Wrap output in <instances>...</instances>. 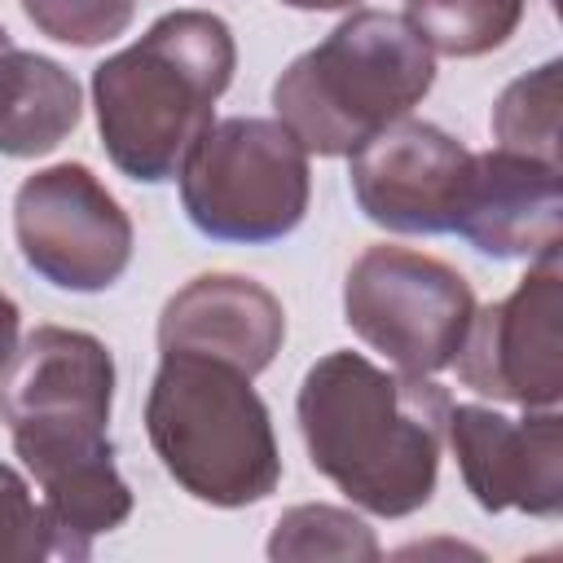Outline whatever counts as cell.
I'll list each match as a JSON object with an SVG mask.
<instances>
[{"label": "cell", "instance_id": "cell-4", "mask_svg": "<svg viewBox=\"0 0 563 563\" xmlns=\"http://www.w3.org/2000/svg\"><path fill=\"white\" fill-rule=\"evenodd\" d=\"M431 84L435 53L400 13L352 9L277 75L273 110L308 154L339 158L405 119Z\"/></svg>", "mask_w": 563, "mask_h": 563}, {"label": "cell", "instance_id": "cell-20", "mask_svg": "<svg viewBox=\"0 0 563 563\" xmlns=\"http://www.w3.org/2000/svg\"><path fill=\"white\" fill-rule=\"evenodd\" d=\"M18 321H22L18 303L0 290V369H4V361L13 356V347H18Z\"/></svg>", "mask_w": 563, "mask_h": 563}, {"label": "cell", "instance_id": "cell-6", "mask_svg": "<svg viewBox=\"0 0 563 563\" xmlns=\"http://www.w3.org/2000/svg\"><path fill=\"white\" fill-rule=\"evenodd\" d=\"M308 198V150L286 123L260 114L211 123L180 167V207L211 242H282L303 224Z\"/></svg>", "mask_w": 563, "mask_h": 563}, {"label": "cell", "instance_id": "cell-10", "mask_svg": "<svg viewBox=\"0 0 563 563\" xmlns=\"http://www.w3.org/2000/svg\"><path fill=\"white\" fill-rule=\"evenodd\" d=\"M352 158V198L387 233H453L457 189L471 150L427 119H396Z\"/></svg>", "mask_w": 563, "mask_h": 563}, {"label": "cell", "instance_id": "cell-2", "mask_svg": "<svg viewBox=\"0 0 563 563\" xmlns=\"http://www.w3.org/2000/svg\"><path fill=\"white\" fill-rule=\"evenodd\" d=\"M449 409V391L427 374H391L347 347L308 365L295 396L312 471L378 519H405L431 501Z\"/></svg>", "mask_w": 563, "mask_h": 563}, {"label": "cell", "instance_id": "cell-18", "mask_svg": "<svg viewBox=\"0 0 563 563\" xmlns=\"http://www.w3.org/2000/svg\"><path fill=\"white\" fill-rule=\"evenodd\" d=\"M26 22L70 48H97L123 35L136 18V0H22Z\"/></svg>", "mask_w": 563, "mask_h": 563}, {"label": "cell", "instance_id": "cell-7", "mask_svg": "<svg viewBox=\"0 0 563 563\" xmlns=\"http://www.w3.org/2000/svg\"><path fill=\"white\" fill-rule=\"evenodd\" d=\"M475 317L471 282L413 246H365L343 282V321L405 374L449 369Z\"/></svg>", "mask_w": 563, "mask_h": 563}, {"label": "cell", "instance_id": "cell-22", "mask_svg": "<svg viewBox=\"0 0 563 563\" xmlns=\"http://www.w3.org/2000/svg\"><path fill=\"white\" fill-rule=\"evenodd\" d=\"M9 48H13V35H9L4 26H0V53H9Z\"/></svg>", "mask_w": 563, "mask_h": 563}, {"label": "cell", "instance_id": "cell-13", "mask_svg": "<svg viewBox=\"0 0 563 563\" xmlns=\"http://www.w3.org/2000/svg\"><path fill=\"white\" fill-rule=\"evenodd\" d=\"M286 343L282 299L238 273H202L185 282L158 312V352H194L260 374Z\"/></svg>", "mask_w": 563, "mask_h": 563}, {"label": "cell", "instance_id": "cell-11", "mask_svg": "<svg viewBox=\"0 0 563 563\" xmlns=\"http://www.w3.org/2000/svg\"><path fill=\"white\" fill-rule=\"evenodd\" d=\"M466 493L484 510H523L532 519L563 515V418L523 409L506 418L488 405L449 409V435Z\"/></svg>", "mask_w": 563, "mask_h": 563}, {"label": "cell", "instance_id": "cell-19", "mask_svg": "<svg viewBox=\"0 0 563 563\" xmlns=\"http://www.w3.org/2000/svg\"><path fill=\"white\" fill-rule=\"evenodd\" d=\"M53 559V532L44 506H35L26 479L0 462V563H40Z\"/></svg>", "mask_w": 563, "mask_h": 563}, {"label": "cell", "instance_id": "cell-5", "mask_svg": "<svg viewBox=\"0 0 563 563\" xmlns=\"http://www.w3.org/2000/svg\"><path fill=\"white\" fill-rule=\"evenodd\" d=\"M145 435L163 471L207 506H255L282 484L268 405L251 374L224 361L163 352L145 396Z\"/></svg>", "mask_w": 563, "mask_h": 563}, {"label": "cell", "instance_id": "cell-17", "mask_svg": "<svg viewBox=\"0 0 563 563\" xmlns=\"http://www.w3.org/2000/svg\"><path fill=\"white\" fill-rule=\"evenodd\" d=\"M559 70H563V62L554 57L501 88V97L493 106L497 150L559 163Z\"/></svg>", "mask_w": 563, "mask_h": 563}, {"label": "cell", "instance_id": "cell-9", "mask_svg": "<svg viewBox=\"0 0 563 563\" xmlns=\"http://www.w3.org/2000/svg\"><path fill=\"white\" fill-rule=\"evenodd\" d=\"M462 387L523 405V409H554L563 396V264L559 246L537 255L523 282L488 303L475 308L466 339L453 356Z\"/></svg>", "mask_w": 563, "mask_h": 563}, {"label": "cell", "instance_id": "cell-15", "mask_svg": "<svg viewBox=\"0 0 563 563\" xmlns=\"http://www.w3.org/2000/svg\"><path fill=\"white\" fill-rule=\"evenodd\" d=\"M405 22L431 53L484 57L519 31L523 0H405Z\"/></svg>", "mask_w": 563, "mask_h": 563}, {"label": "cell", "instance_id": "cell-12", "mask_svg": "<svg viewBox=\"0 0 563 563\" xmlns=\"http://www.w3.org/2000/svg\"><path fill=\"white\" fill-rule=\"evenodd\" d=\"M453 233L493 260H537L563 242V167L510 150L471 154Z\"/></svg>", "mask_w": 563, "mask_h": 563}, {"label": "cell", "instance_id": "cell-3", "mask_svg": "<svg viewBox=\"0 0 563 563\" xmlns=\"http://www.w3.org/2000/svg\"><path fill=\"white\" fill-rule=\"evenodd\" d=\"M233 70L238 44L224 18L207 9L163 13L92 70V110L110 163L141 185L180 176Z\"/></svg>", "mask_w": 563, "mask_h": 563}, {"label": "cell", "instance_id": "cell-16", "mask_svg": "<svg viewBox=\"0 0 563 563\" xmlns=\"http://www.w3.org/2000/svg\"><path fill=\"white\" fill-rule=\"evenodd\" d=\"M383 554L374 528L325 501H303L282 510L268 537V559L273 563H312V559H343V563H374Z\"/></svg>", "mask_w": 563, "mask_h": 563}, {"label": "cell", "instance_id": "cell-8", "mask_svg": "<svg viewBox=\"0 0 563 563\" xmlns=\"http://www.w3.org/2000/svg\"><path fill=\"white\" fill-rule=\"evenodd\" d=\"M13 238L31 273L57 290H110L132 264V220L84 163H53L13 194Z\"/></svg>", "mask_w": 563, "mask_h": 563}, {"label": "cell", "instance_id": "cell-21", "mask_svg": "<svg viewBox=\"0 0 563 563\" xmlns=\"http://www.w3.org/2000/svg\"><path fill=\"white\" fill-rule=\"evenodd\" d=\"M290 9H303V13H334V9H352L361 0H282Z\"/></svg>", "mask_w": 563, "mask_h": 563}, {"label": "cell", "instance_id": "cell-14", "mask_svg": "<svg viewBox=\"0 0 563 563\" xmlns=\"http://www.w3.org/2000/svg\"><path fill=\"white\" fill-rule=\"evenodd\" d=\"M79 84L75 75L26 48L0 53V154L40 158L53 154L79 123Z\"/></svg>", "mask_w": 563, "mask_h": 563}, {"label": "cell", "instance_id": "cell-1", "mask_svg": "<svg viewBox=\"0 0 563 563\" xmlns=\"http://www.w3.org/2000/svg\"><path fill=\"white\" fill-rule=\"evenodd\" d=\"M114 356L88 330L35 325L0 369V422L44 493L53 559H88L132 515L110 444Z\"/></svg>", "mask_w": 563, "mask_h": 563}]
</instances>
